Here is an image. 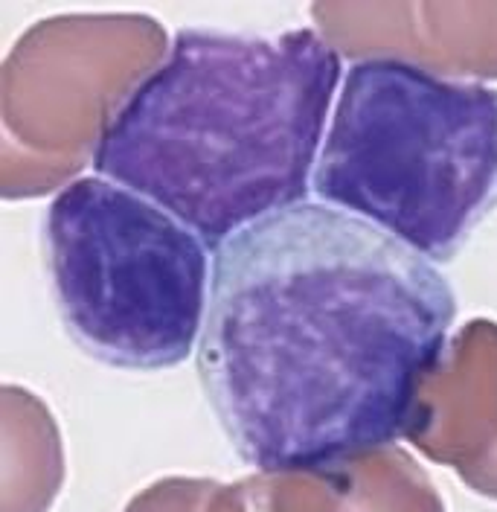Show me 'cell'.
Instances as JSON below:
<instances>
[{"label":"cell","mask_w":497,"mask_h":512,"mask_svg":"<svg viewBox=\"0 0 497 512\" xmlns=\"http://www.w3.org/2000/svg\"><path fill=\"white\" fill-rule=\"evenodd\" d=\"M454 318L457 297L431 259L303 201L213 254L198 376L242 463L323 472L410 434Z\"/></svg>","instance_id":"obj_1"},{"label":"cell","mask_w":497,"mask_h":512,"mask_svg":"<svg viewBox=\"0 0 497 512\" xmlns=\"http://www.w3.org/2000/svg\"><path fill=\"white\" fill-rule=\"evenodd\" d=\"M341 53L311 27L175 32L96 137V175L155 201L218 248L309 201Z\"/></svg>","instance_id":"obj_2"},{"label":"cell","mask_w":497,"mask_h":512,"mask_svg":"<svg viewBox=\"0 0 497 512\" xmlns=\"http://www.w3.org/2000/svg\"><path fill=\"white\" fill-rule=\"evenodd\" d=\"M311 192L431 262L497 207V88L396 56L343 73Z\"/></svg>","instance_id":"obj_3"},{"label":"cell","mask_w":497,"mask_h":512,"mask_svg":"<svg viewBox=\"0 0 497 512\" xmlns=\"http://www.w3.org/2000/svg\"><path fill=\"white\" fill-rule=\"evenodd\" d=\"M41 242L56 312L79 350L146 373L172 370L198 352L213 259L181 219L88 175L56 192Z\"/></svg>","instance_id":"obj_4"}]
</instances>
